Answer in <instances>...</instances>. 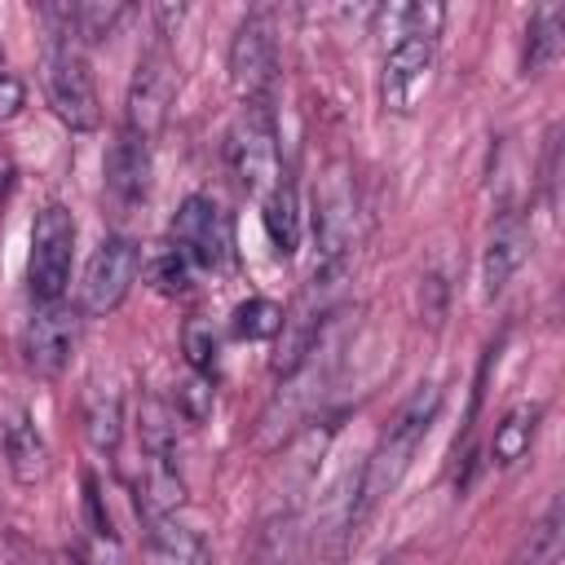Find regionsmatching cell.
Masks as SVG:
<instances>
[{"instance_id": "ffe728a7", "label": "cell", "mask_w": 565, "mask_h": 565, "mask_svg": "<svg viewBox=\"0 0 565 565\" xmlns=\"http://www.w3.org/2000/svg\"><path fill=\"white\" fill-rule=\"evenodd\" d=\"M561 547H565V508H561V499H552L547 512L521 534V543L508 556V565H556Z\"/></svg>"}, {"instance_id": "d6a6232c", "label": "cell", "mask_w": 565, "mask_h": 565, "mask_svg": "<svg viewBox=\"0 0 565 565\" xmlns=\"http://www.w3.org/2000/svg\"><path fill=\"white\" fill-rule=\"evenodd\" d=\"M9 185H13V159H9V154H0V199L9 194Z\"/></svg>"}, {"instance_id": "2e32d148", "label": "cell", "mask_w": 565, "mask_h": 565, "mask_svg": "<svg viewBox=\"0 0 565 565\" xmlns=\"http://www.w3.org/2000/svg\"><path fill=\"white\" fill-rule=\"evenodd\" d=\"M260 221H265V234H269L274 256L291 260L296 247H300V199H296V185H291L287 172H282L278 185L260 199Z\"/></svg>"}, {"instance_id": "4316f807", "label": "cell", "mask_w": 565, "mask_h": 565, "mask_svg": "<svg viewBox=\"0 0 565 565\" xmlns=\"http://www.w3.org/2000/svg\"><path fill=\"white\" fill-rule=\"evenodd\" d=\"M212 406H216L212 380L199 375V371H190V375L181 380V388H177V411H181V419H185V424H207V419H212Z\"/></svg>"}, {"instance_id": "f546056e", "label": "cell", "mask_w": 565, "mask_h": 565, "mask_svg": "<svg viewBox=\"0 0 565 565\" xmlns=\"http://www.w3.org/2000/svg\"><path fill=\"white\" fill-rule=\"evenodd\" d=\"M22 106H26V84H22L18 75L0 71V124L18 119V115H22Z\"/></svg>"}, {"instance_id": "277c9868", "label": "cell", "mask_w": 565, "mask_h": 565, "mask_svg": "<svg viewBox=\"0 0 565 565\" xmlns=\"http://www.w3.org/2000/svg\"><path fill=\"white\" fill-rule=\"evenodd\" d=\"M353 503H358V472L349 468L318 494L313 521H309V530L300 534V547H296V565H344L349 539L358 530Z\"/></svg>"}, {"instance_id": "cb8c5ba5", "label": "cell", "mask_w": 565, "mask_h": 565, "mask_svg": "<svg viewBox=\"0 0 565 565\" xmlns=\"http://www.w3.org/2000/svg\"><path fill=\"white\" fill-rule=\"evenodd\" d=\"M441 22H446V9L433 4V0L428 4H388V9H380V31L388 26L397 40H433L441 31Z\"/></svg>"}, {"instance_id": "44dd1931", "label": "cell", "mask_w": 565, "mask_h": 565, "mask_svg": "<svg viewBox=\"0 0 565 565\" xmlns=\"http://www.w3.org/2000/svg\"><path fill=\"white\" fill-rule=\"evenodd\" d=\"M565 49V9L539 4L525 26V75H543Z\"/></svg>"}, {"instance_id": "f1b7e54d", "label": "cell", "mask_w": 565, "mask_h": 565, "mask_svg": "<svg viewBox=\"0 0 565 565\" xmlns=\"http://www.w3.org/2000/svg\"><path fill=\"white\" fill-rule=\"evenodd\" d=\"M181 349H185L190 371H199V375L212 371V362H216V335H212V327H207L203 318H190V322H185V331H181Z\"/></svg>"}, {"instance_id": "4fadbf2b", "label": "cell", "mask_w": 565, "mask_h": 565, "mask_svg": "<svg viewBox=\"0 0 565 565\" xmlns=\"http://www.w3.org/2000/svg\"><path fill=\"white\" fill-rule=\"evenodd\" d=\"M150 190V141L124 128L106 150V194L119 212H132Z\"/></svg>"}, {"instance_id": "30bf717a", "label": "cell", "mask_w": 565, "mask_h": 565, "mask_svg": "<svg viewBox=\"0 0 565 565\" xmlns=\"http://www.w3.org/2000/svg\"><path fill=\"white\" fill-rule=\"evenodd\" d=\"M75 340H79V309H71L66 300H49L31 313L22 331V358L40 380H53L66 371Z\"/></svg>"}, {"instance_id": "836d02e7", "label": "cell", "mask_w": 565, "mask_h": 565, "mask_svg": "<svg viewBox=\"0 0 565 565\" xmlns=\"http://www.w3.org/2000/svg\"><path fill=\"white\" fill-rule=\"evenodd\" d=\"M0 71H4V49H0Z\"/></svg>"}, {"instance_id": "5b68a950", "label": "cell", "mask_w": 565, "mask_h": 565, "mask_svg": "<svg viewBox=\"0 0 565 565\" xmlns=\"http://www.w3.org/2000/svg\"><path fill=\"white\" fill-rule=\"evenodd\" d=\"M230 163H234V177L247 194L265 199L278 185L282 168H278V128H274L269 102L243 106V115L230 132Z\"/></svg>"}, {"instance_id": "e0dca14e", "label": "cell", "mask_w": 565, "mask_h": 565, "mask_svg": "<svg viewBox=\"0 0 565 565\" xmlns=\"http://www.w3.org/2000/svg\"><path fill=\"white\" fill-rule=\"evenodd\" d=\"M181 503H185V481L177 472V459L146 455V468H141V481H137V508H146V521L172 516Z\"/></svg>"}, {"instance_id": "3957f363", "label": "cell", "mask_w": 565, "mask_h": 565, "mask_svg": "<svg viewBox=\"0 0 565 565\" xmlns=\"http://www.w3.org/2000/svg\"><path fill=\"white\" fill-rule=\"evenodd\" d=\"M71 256H75V216L62 203H44L31 225V256H26V287L40 305L62 300L71 282Z\"/></svg>"}, {"instance_id": "8992f818", "label": "cell", "mask_w": 565, "mask_h": 565, "mask_svg": "<svg viewBox=\"0 0 565 565\" xmlns=\"http://www.w3.org/2000/svg\"><path fill=\"white\" fill-rule=\"evenodd\" d=\"M137 274H141V243L128 238V234H110V238L93 252V260H88V269H84V282H79V313H84V318H106L110 309H119L124 296L132 291Z\"/></svg>"}, {"instance_id": "1f68e13d", "label": "cell", "mask_w": 565, "mask_h": 565, "mask_svg": "<svg viewBox=\"0 0 565 565\" xmlns=\"http://www.w3.org/2000/svg\"><path fill=\"white\" fill-rule=\"evenodd\" d=\"M181 18H185V4H159L154 9V22H159V40H168V35H177V26H181Z\"/></svg>"}, {"instance_id": "9a60e30c", "label": "cell", "mask_w": 565, "mask_h": 565, "mask_svg": "<svg viewBox=\"0 0 565 565\" xmlns=\"http://www.w3.org/2000/svg\"><path fill=\"white\" fill-rule=\"evenodd\" d=\"M146 556H150V565H212V552H207L203 534L181 525V521H172V516L150 521Z\"/></svg>"}, {"instance_id": "9c48e42d", "label": "cell", "mask_w": 565, "mask_h": 565, "mask_svg": "<svg viewBox=\"0 0 565 565\" xmlns=\"http://www.w3.org/2000/svg\"><path fill=\"white\" fill-rule=\"evenodd\" d=\"M313 238H318L322 269H349L353 238H358V207H353L344 168H331V177L313 194Z\"/></svg>"}, {"instance_id": "7402d4cb", "label": "cell", "mask_w": 565, "mask_h": 565, "mask_svg": "<svg viewBox=\"0 0 565 565\" xmlns=\"http://www.w3.org/2000/svg\"><path fill=\"white\" fill-rule=\"evenodd\" d=\"M539 419H543V406H539V402H516V406L494 424L490 459H494L499 468L516 463V459L530 450V441H534V433H539Z\"/></svg>"}, {"instance_id": "6da1fadb", "label": "cell", "mask_w": 565, "mask_h": 565, "mask_svg": "<svg viewBox=\"0 0 565 565\" xmlns=\"http://www.w3.org/2000/svg\"><path fill=\"white\" fill-rule=\"evenodd\" d=\"M437 406H441V388L437 384H419L411 393V402L393 415L388 433L380 437V446L371 450V459L358 472V503H353V521L358 525L397 490V481L406 477L415 450L424 446V437H428V428L437 419Z\"/></svg>"}, {"instance_id": "7c38bea8", "label": "cell", "mask_w": 565, "mask_h": 565, "mask_svg": "<svg viewBox=\"0 0 565 565\" xmlns=\"http://www.w3.org/2000/svg\"><path fill=\"white\" fill-rule=\"evenodd\" d=\"M172 88H177V75H172V57L163 49V40L137 57V75H132V88H128V128L137 137H154L168 119V106H172Z\"/></svg>"}, {"instance_id": "d4e9b609", "label": "cell", "mask_w": 565, "mask_h": 565, "mask_svg": "<svg viewBox=\"0 0 565 565\" xmlns=\"http://www.w3.org/2000/svg\"><path fill=\"white\" fill-rule=\"evenodd\" d=\"M278 327H282V309H278L274 300H265V296L243 300V305L234 309V318H230V331H234L238 340H274Z\"/></svg>"}, {"instance_id": "603a6c76", "label": "cell", "mask_w": 565, "mask_h": 565, "mask_svg": "<svg viewBox=\"0 0 565 565\" xmlns=\"http://www.w3.org/2000/svg\"><path fill=\"white\" fill-rule=\"evenodd\" d=\"M128 18V4L119 0H84V4H71V40L84 49V44H102L106 35H115V26Z\"/></svg>"}, {"instance_id": "ba28073f", "label": "cell", "mask_w": 565, "mask_h": 565, "mask_svg": "<svg viewBox=\"0 0 565 565\" xmlns=\"http://www.w3.org/2000/svg\"><path fill=\"white\" fill-rule=\"evenodd\" d=\"M172 247L199 269H225L234 260V234L225 212L207 194H190L172 216Z\"/></svg>"}, {"instance_id": "d6986e66", "label": "cell", "mask_w": 565, "mask_h": 565, "mask_svg": "<svg viewBox=\"0 0 565 565\" xmlns=\"http://www.w3.org/2000/svg\"><path fill=\"white\" fill-rule=\"evenodd\" d=\"M84 437L97 455H115L124 437V406L110 384H88L84 393Z\"/></svg>"}, {"instance_id": "ac0fdd59", "label": "cell", "mask_w": 565, "mask_h": 565, "mask_svg": "<svg viewBox=\"0 0 565 565\" xmlns=\"http://www.w3.org/2000/svg\"><path fill=\"white\" fill-rule=\"evenodd\" d=\"M4 463H9L18 486H35L49 472V446L26 415H13L4 424Z\"/></svg>"}, {"instance_id": "4dcf8cb0", "label": "cell", "mask_w": 565, "mask_h": 565, "mask_svg": "<svg viewBox=\"0 0 565 565\" xmlns=\"http://www.w3.org/2000/svg\"><path fill=\"white\" fill-rule=\"evenodd\" d=\"M75 561L79 565H119V552H115V539L110 534H93L75 547Z\"/></svg>"}, {"instance_id": "5bb4252c", "label": "cell", "mask_w": 565, "mask_h": 565, "mask_svg": "<svg viewBox=\"0 0 565 565\" xmlns=\"http://www.w3.org/2000/svg\"><path fill=\"white\" fill-rule=\"evenodd\" d=\"M525 256H530V225H525L521 212H503L499 225H494L490 238H486V256H481V296L494 300V296L512 282V274L525 265Z\"/></svg>"}, {"instance_id": "83f0119b", "label": "cell", "mask_w": 565, "mask_h": 565, "mask_svg": "<svg viewBox=\"0 0 565 565\" xmlns=\"http://www.w3.org/2000/svg\"><path fill=\"white\" fill-rule=\"evenodd\" d=\"M146 278H150L163 296H181V291L190 287V260H185L177 247H168V252H159V256L146 265Z\"/></svg>"}, {"instance_id": "8fae6325", "label": "cell", "mask_w": 565, "mask_h": 565, "mask_svg": "<svg viewBox=\"0 0 565 565\" xmlns=\"http://www.w3.org/2000/svg\"><path fill=\"white\" fill-rule=\"evenodd\" d=\"M433 66H437V49L433 40H397L384 53L380 66V102L388 115H411L419 106V97L433 84Z\"/></svg>"}, {"instance_id": "484cf974", "label": "cell", "mask_w": 565, "mask_h": 565, "mask_svg": "<svg viewBox=\"0 0 565 565\" xmlns=\"http://www.w3.org/2000/svg\"><path fill=\"white\" fill-rule=\"evenodd\" d=\"M141 446H146V455L177 459V424H172V411L163 402L141 406Z\"/></svg>"}, {"instance_id": "52a82bcc", "label": "cell", "mask_w": 565, "mask_h": 565, "mask_svg": "<svg viewBox=\"0 0 565 565\" xmlns=\"http://www.w3.org/2000/svg\"><path fill=\"white\" fill-rule=\"evenodd\" d=\"M274 75H278L274 26H269V13L256 9V13H247V18L234 26V40H230V88L238 93L243 106L269 102Z\"/></svg>"}, {"instance_id": "7a4b0ae2", "label": "cell", "mask_w": 565, "mask_h": 565, "mask_svg": "<svg viewBox=\"0 0 565 565\" xmlns=\"http://www.w3.org/2000/svg\"><path fill=\"white\" fill-rule=\"evenodd\" d=\"M44 93L49 106L57 110V119L75 132H93L102 124V106H97V88H93V71L84 62V49L66 35H49V53H44Z\"/></svg>"}]
</instances>
